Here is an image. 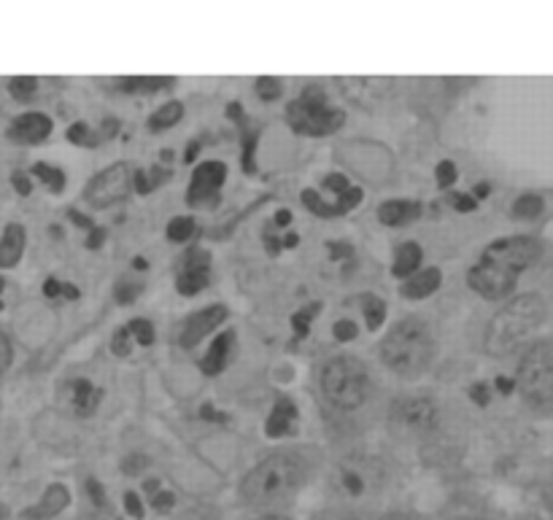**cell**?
<instances>
[{
  "mask_svg": "<svg viewBox=\"0 0 553 520\" xmlns=\"http://www.w3.org/2000/svg\"><path fill=\"white\" fill-rule=\"evenodd\" d=\"M211 283V254L206 248H192L184 262H181L179 278H176V289L184 297H195Z\"/></svg>",
  "mask_w": 553,
  "mask_h": 520,
  "instance_id": "cell-12",
  "label": "cell"
},
{
  "mask_svg": "<svg viewBox=\"0 0 553 520\" xmlns=\"http://www.w3.org/2000/svg\"><path fill=\"white\" fill-rule=\"evenodd\" d=\"M375 480H370V472H367V464L365 467H359V464H346V467H340V475H338V485L340 491L348 496H365L367 491H370V485H373Z\"/></svg>",
  "mask_w": 553,
  "mask_h": 520,
  "instance_id": "cell-21",
  "label": "cell"
},
{
  "mask_svg": "<svg viewBox=\"0 0 553 520\" xmlns=\"http://www.w3.org/2000/svg\"><path fill=\"white\" fill-rule=\"evenodd\" d=\"M305 480V464L292 453H276L251 469L241 485L243 499L251 504L278 502Z\"/></svg>",
  "mask_w": 553,
  "mask_h": 520,
  "instance_id": "cell-3",
  "label": "cell"
},
{
  "mask_svg": "<svg viewBox=\"0 0 553 520\" xmlns=\"http://www.w3.org/2000/svg\"><path fill=\"white\" fill-rule=\"evenodd\" d=\"M435 178H438L440 189H448V186L456 181V165L451 159H443L438 168H435Z\"/></svg>",
  "mask_w": 553,
  "mask_h": 520,
  "instance_id": "cell-38",
  "label": "cell"
},
{
  "mask_svg": "<svg viewBox=\"0 0 553 520\" xmlns=\"http://www.w3.org/2000/svg\"><path fill=\"white\" fill-rule=\"evenodd\" d=\"M135 348V337L133 332L127 329V324L122 329H116L114 340H111V351L116 353V356H130Z\"/></svg>",
  "mask_w": 553,
  "mask_h": 520,
  "instance_id": "cell-35",
  "label": "cell"
},
{
  "mask_svg": "<svg viewBox=\"0 0 553 520\" xmlns=\"http://www.w3.org/2000/svg\"><path fill=\"white\" fill-rule=\"evenodd\" d=\"M297 421V407L292 399H278L276 407L270 410L268 415V424H265V434L278 440V437H284V434L292 432V426Z\"/></svg>",
  "mask_w": 553,
  "mask_h": 520,
  "instance_id": "cell-19",
  "label": "cell"
},
{
  "mask_svg": "<svg viewBox=\"0 0 553 520\" xmlns=\"http://www.w3.org/2000/svg\"><path fill=\"white\" fill-rule=\"evenodd\" d=\"M65 504H68V491H65L63 485H52V488L44 494V499H41V504L25 512V518L30 520L52 518V515H57L60 510H65Z\"/></svg>",
  "mask_w": 553,
  "mask_h": 520,
  "instance_id": "cell-23",
  "label": "cell"
},
{
  "mask_svg": "<svg viewBox=\"0 0 553 520\" xmlns=\"http://www.w3.org/2000/svg\"><path fill=\"white\" fill-rule=\"evenodd\" d=\"M257 92L262 100H276V97L281 95V81L270 79V76H262V79L257 81Z\"/></svg>",
  "mask_w": 553,
  "mask_h": 520,
  "instance_id": "cell-39",
  "label": "cell"
},
{
  "mask_svg": "<svg viewBox=\"0 0 553 520\" xmlns=\"http://www.w3.org/2000/svg\"><path fill=\"white\" fill-rule=\"evenodd\" d=\"M119 87L125 92H143V95H154L160 89L173 87V79H122Z\"/></svg>",
  "mask_w": 553,
  "mask_h": 520,
  "instance_id": "cell-28",
  "label": "cell"
},
{
  "mask_svg": "<svg viewBox=\"0 0 553 520\" xmlns=\"http://www.w3.org/2000/svg\"><path fill=\"white\" fill-rule=\"evenodd\" d=\"M322 391L324 397L340 410H354V407L365 405V399L370 397L367 367L354 356L332 359L322 370Z\"/></svg>",
  "mask_w": 553,
  "mask_h": 520,
  "instance_id": "cell-4",
  "label": "cell"
},
{
  "mask_svg": "<svg viewBox=\"0 0 553 520\" xmlns=\"http://www.w3.org/2000/svg\"><path fill=\"white\" fill-rule=\"evenodd\" d=\"M146 467H149V459L141 456V453H133V456H127V459L122 461V472H125V475H138V472H143Z\"/></svg>",
  "mask_w": 553,
  "mask_h": 520,
  "instance_id": "cell-40",
  "label": "cell"
},
{
  "mask_svg": "<svg viewBox=\"0 0 553 520\" xmlns=\"http://www.w3.org/2000/svg\"><path fill=\"white\" fill-rule=\"evenodd\" d=\"M470 399L481 407L489 405V386H486V383H475V386L470 388Z\"/></svg>",
  "mask_w": 553,
  "mask_h": 520,
  "instance_id": "cell-45",
  "label": "cell"
},
{
  "mask_svg": "<svg viewBox=\"0 0 553 520\" xmlns=\"http://www.w3.org/2000/svg\"><path fill=\"white\" fill-rule=\"evenodd\" d=\"M11 184H14V189H17L22 197H27V194H30V189H33V186H30V178H27L22 170H17V173L11 176Z\"/></svg>",
  "mask_w": 553,
  "mask_h": 520,
  "instance_id": "cell-48",
  "label": "cell"
},
{
  "mask_svg": "<svg viewBox=\"0 0 553 520\" xmlns=\"http://www.w3.org/2000/svg\"><path fill=\"white\" fill-rule=\"evenodd\" d=\"M432 356H435V335L427 321L419 316L397 321L381 343V359L402 378H413L427 370Z\"/></svg>",
  "mask_w": 553,
  "mask_h": 520,
  "instance_id": "cell-1",
  "label": "cell"
},
{
  "mask_svg": "<svg viewBox=\"0 0 553 520\" xmlns=\"http://www.w3.org/2000/svg\"><path fill=\"white\" fill-rule=\"evenodd\" d=\"M125 510L130 512L133 518H143V507H141V499H138V494L127 491V494H125Z\"/></svg>",
  "mask_w": 553,
  "mask_h": 520,
  "instance_id": "cell-47",
  "label": "cell"
},
{
  "mask_svg": "<svg viewBox=\"0 0 553 520\" xmlns=\"http://www.w3.org/2000/svg\"><path fill=\"white\" fill-rule=\"evenodd\" d=\"M3 286H6V281L0 278V294H3ZM0 310H3V302H0Z\"/></svg>",
  "mask_w": 553,
  "mask_h": 520,
  "instance_id": "cell-62",
  "label": "cell"
},
{
  "mask_svg": "<svg viewBox=\"0 0 553 520\" xmlns=\"http://www.w3.org/2000/svg\"><path fill=\"white\" fill-rule=\"evenodd\" d=\"M68 216H71V219L76 221V224H79V227H87V230H95V227H92V221L87 219V216H81L79 211H68Z\"/></svg>",
  "mask_w": 553,
  "mask_h": 520,
  "instance_id": "cell-53",
  "label": "cell"
},
{
  "mask_svg": "<svg viewBox=\"0 0 553 520\" xmlns=\"http://www.w3.org/2000/svg\"><path fill=\"white\" fill-rule=\"evenodd\" d=\"M87 491H90L92 502L98 504V507H106V491L100 488V483L95 480V477H90V480H87Z\"/></svg>",
  "mask_w": 553,
  "mask_h": 520,
  "instance_id": "cell-46",
  "label": "cell"
},
{
  "mask_svg": "<svg viewBox=\"0 0 553 520\" xmlns=\"http://www.w3.org/2000/svg\"><path fill=\"white\" fill-rule=\"evenodd\" d=\"M421 216V203L416 200H392L378 208V219L386 227H402V224H413Z\"/></svg>",
  "mask_w": 553,
  "mask_h": 520,
  "instance_id": "cell-18",
  "label": "cell"
},
{
  "mask_svg": "<svg viewBox=\"0 0 553 520\" xmlns=\"http://www.w3.org/2000/svg\"><path fill=\"white\" fill-rule=\"evenodd\" d=\"M133 173L127 165L116 162L111 168L100 170L98 176L92 178L87 189H84V200L92 208H106V205H114L119 200H125L127 192H130V184H133Z\"/></svg>",
  "mask_w": 553,
  "mask_h": 520,
  "instance_id": "cell-8",
  "label": "cell"
},
{
  "mask_svg": "<svg viewBox=\"0 0 553 520\" xmlns=\"http://www.w3.org/2000/svg\"><path fill=\"white\" fill-rule=\"evenodd\" d=\"M516 281H518L516 273H510V270L494 265V262H486V259H481V262L467 273L470 289L478 291V294L486 297V300H502L505 294L513 291Z\"/></svg>",
  "mask_w": 553,
  "mask_h": 520,
  "instance_id": "cell-11",
  "label": "cell"
},
{
  "mask_svg": "<svg viewBox=\"0 0 553 520\" xmlns=\"http://www.w3.org/2000/svg\"><path fill=\"white\" fill-rule=\"evenodd\" d=\"M9 364H11V343H9V337L0 332V375L9 370Z\"/></svg>",
  "mask_w": 553,
  "mask_h": 520,
  "instance_id": "cell-44",
  "label": "cell"
},
{
  "mask_svg": "<svg viewBox=\"0 0 553 520\" xmlns=\"http://www.w3.org/2000/svg\"><path fill=\"white\" fill-rule=\"evenodd\" d=\"M343 95L351 97L357 106L373 108V103L384 100L386 89L392 87L389 79H338Z\"/></svg>",
  "mask_w": 553,
  "mask_h": 520,
  "instance_id": "cell-16",
  "label": "cell"
},
{
  "mask_svg": "<svg viewBox=\"0 0 553 520\" xmlns=\"http://www.w3.org/2000/svg\"><path fill=\"white\" fill-rule=\"evenodd\" d=\"M33 176H38L41 181H44L49 189H52L54 194H60L65 189V173L57 168H49V165H44V162H38L36 168H33Z\"/></svg>",
  "mask_w": 553,
  "mask_h": 520,
  "instance_id": "cell-30",
  "label": "cell"
},
{
  "mask_svg": "<svg viewBox=\"0 0 553 520\" xmlns=\"http://www.w3.org/2000/svg\"><path fill=\"white\" fill-rule=\"evenodd\" d=\"M44 294L49 297V300H52V297H60V294H63V283H57L54 278H46Z\"/></svg>",
  "mask_w": 553,
  "mask_h": 520,
  "instance_id": "cell-50",
  "label": "cell"
},
{
  "mask_svg": "<svg viewBox=\"0 0 553 520\" xmlns=\"http://www.w3.org/2000/svg\"><path fill=\"white\" fill-rule=\"evenodd\" d=\"M227 178L224 162H203L192 173V184L187 189V203L192 208H214L219 205V189Z\"/></svg>",
  "mask_w": 553,
  "mask_h": 520,
  "instance_id": "cell-10",
  "label": "cell"
},
{
  "mask_svg": "<svg viewBox=\"0 0 553 520\" xmlns=\"http://www.w3.org/2000/svg\"><path fill=\"white\" fill-rule=\"evenodd\" d=\"M36 87H38V81L30 79V76H19V79H11V84H9L11 95L17 97L19 103H27V100L33 97V92H36Z\"/></svg>",
  "mask_w": 553,
  "mask_h": 520,
  "instance_id": "cell-36",
  "label": "cell"
},
{
  "mask_svg": "<svg viewBox=\"0 0 553 520\" xmlns=\"http://www.w3.org/2000/svg\"><path fill=\"white\" fill-rule=\"evenodd\" d=\"M438 402L432 397H405L394 402L392 424L405 434H427L438 426Z\"/></svg>",
  "mask_w": 553,
  "mask_h": 520,
  "instance_id": "cell-9",
  "label": "cell"
},
{
  "mask_svg": "<svg viewBox=\"0 0 553 520\" xmlns=\"http://www.w3.org/2000/svg\"><path fill=\"white\" fill-rule=\"evenodd\" d=\"M170 173L168 170H160V168H154L152 170V181H149V173H143V170H138V173H135V189H138V194H149L154 189V186L157 184H162V181H165V178H168Z\"/></svg>",
  "mask_w": 553,
  "mask_h": 520,
  "instance_id": "cell-33",
  "label": "cell"
},
{
  "mask_svg": "<svg viewBox=\"0 0 553 520\" xmlns=\"http://www.w3.org/2000/svg\"><path fill=\"white\" fill-rule=\"evenodd\" d=\"M25 251V230L19 224H9L0 238V267H14Z\"/></svg>",
  "mask_w": 553,
  "mask_h": 520,
  "instance_id": "cell-22",
  "label": "cell"
},
{
  "mask_svg": "<svg viewBox=\"0 0 553 520\" xmlns=\"http://www.w3.org/2000/svg\"><path fill=\"white\" fill-rule=\"evenodd\" d=\"M224 318H227V308H224V305H211V308L192 313V316L187 318L184 329H181V337H179L181 348H187V351L189 348H195L203 337L211 335V332L222 324Z\"/></svg>",
  "mask_w": 553,
  "mask_h": 520,
  "instance_id": "cell-13",
  "label": "cell"
},
{
  "mask_svg": "<svg viewBox=\"0 0 553 520\" xmlns=\"http://www.w3.org/2000/svg\"><path fill=\"white\" fill-rule=\"evenodd\" d=\"M543 321L545 302L537 294H521L491 318L489 332H486V351L497 353V356L516 351L535 335Z\"/></svg>",
  "mask_w": 553,
  "mask_h": 520,
  "instance_id": "cell-2",
  "label": "cell"
},
{
  "mask_svg": "<svg viewBox=\"0 0 553 520\" xmlns=\"http://www.w3.org/2000/svg\"><path fill=\"white\" fill-rule=\"evenodd\" d=\"M419 265H421V246L419 243H413V240H408V243H402V246L397 248V254H394L392 275L408 281V275H416Z\"/></svg>",
  "mask_w": 553,
  "mask_h": 520,
  "instance_id": "cell-24",
  "label": "cell"
},
{
  "mask_svg": "<svg viewBox=\"0 0 553 520\" xmlns=\"http://www.w3.org/2000/svg\"><path fill=\"white\" fill-rule=\"evenodd\" d=\"M362 310H365L367 329H370V332L381 329V324L386 321V302L381 300V297H375V294H365V297H362Z\"/></svg>",
  "mask_w": 553,
  "mask_h": 520,
  "instance_id": "cell-26",
  "label": "cell"
},
{
  "mask_svg": "<svg viewBox=\"0 0 553 520\" xmlns=\"http://www.w3.org/2000/svg\"><path fill=\"white\" fill-rule=\"evenodd\" d=\"M143 291L141 283H125V281H119L116 283V289H114V297L119 305H133L135 300H138V294Z\"/></svg>",
  "mask_w": 553,
  "mask_h": 520,
  "instance_id": "cell-37",
  "label": "cell"
},
{
  "mask_svg": "<svg viewBox=\"0 0 553 520\" xmlns=\"http://www.w3.org/2000/svg\"><path fill=\"white\" fill-rule=\"evenodd\" d=\"M181 114H184V106H181V103H176V100H173V103H165V106L149 119V127H152V130H168V127H173V124L179 122Z\"/></svg>",
  "mask_w": 553,
  "mask_h": 520,
  "instance_id": "cell-27",
  "label": "cell"
},
{
  "mask_svg": "<svg viewBox=\"0 0 553 520\" xmlns=\"http://www.w3.org/2000/svg\"><path fill=\"white\" fill-rule=\"evenodd\" d=\"M195 235V221L189 219V216H179V219H173L168 224V238L173 243H184Z\"/></svg>",
  "mask_w": 553,
  "mask_h": 520,
  "instance_id": "cell-31",
  "label": "cell"
},
{
  "mask_svg": "<svg viewBox=\"0 0 553 520\" xmlns=\"http://www.w3.org/2000/svg\"><path fill=\"white\" fill-rule=\"evenodd\" d=\"M103 240H106V230H103V227H95V230H90L87 248H100L103 246Z\"/></svg>",
  "mask_w": 553,
  "mask_h": 520,
  "instance_id": "cell-49",
  "label": "cell"
},
{
  "mask_svg": "<svg viewBox=\"0 0 553 520\" xmlns=\"http://www.w3.org/2000/svg\"><path fill=\"white\" fill-rule=\"evenodd\" d=\"M100 138H103V135H95L87 124L81 122L73 124L71 130H68V141L76 143V146H98Z\"/></svg>",
  "mask_w": 553,
  "mask_h": 520,
  "instance_id": "cell-34",
  "label": "cell"
},
{
  "mask_svg": "<svg viewBox=\"0 0 553 520\" xmlns=\"http://www.w3.org/2000/svg\"><path fill=\"white\" fill-rule=\"evenodd\" d=\"M545 211V200L540 194H521L516 203H513V216L521 221L537 219Z\"/></svg>",
  "mask_w": 553,
  "mask_h": 520,
  "instance_id": "cell-25",
  "label": "cell"
},
{
  "mask_svg": "<svg viewBox=\"0 0 553 520\" xmlns=\"http://www.w3.org/2000/svg\"><path fill=\"white\" fill-rule=\"evenodd\" d=\"M289 221H292V211H286V208H284V211L276 213V224H278V227H286Z\"/></svg>",
  "mask_w": 553,
  "mask_h": 520,
  "instance_id": "cell-55",
  "label": "cell"
},
{
  "mask_svg": "<svg viewBox=\"0 0 553 520\" xmlns=\"http://www.w3.org/2000/svg\"><path fill=\"white\" fill-rule=\"evenodd\" d=\"M52 133V119L44 114H22L14 119L9 127V141L19 143V146H36L44 143Z\"/></svg>",
  "mask_w": 553,
  "mask_h": 520,
  "instance_id": "cell-15",
  "label": "cell"
},
{
  "mask_svg": "<svg viewBox=\"0 0 553 520\" xmlns=\"http://www.w3.org/2000/svg\"><path fill=\"white\" fill-rule=\"evenodd\" d=\"M494 383H497V391H500V394H513V391H516V380H510V378H497L494 380Z\"/></svg>",
  "mask_w": 553,
  "mask_h": 520,
  "instance_id": "cell-51",
  "label": "cell"
},
{
  "mask_svg": "<svg viewBox=\"0 0 553 520\" xmlns=\"http://www.w3.org/2000/svg\"><path fill=\"white\" fill-rule=\"evenodd\" d=\"M235 340H238L235 329H227V332H222V335L216 337L214 345H211L206 356L200 359V370L206 372V375H219V372L227 367V362H230V353L232 348H235Z\"/></svg>",
  "mask_w": 553,
  "mask_h": 520,
  "instance_id": "cell-17",
  "label": "cell"
},
{
  "mask_svg": "<svg viewBox=\"0 0 553 520\" xmlns=\"http://www.w3.org/2000/svg\"><path fill=\"white\" fill-rule=\"evenodd\" d=\"M63 294L68 300H79V289H76L73 283H63Z\"/></svg>",
  "mask_w": 553,
  "mask_h": 520,
  "instance_id": "cell-56",
  "label": "cell"
},
{
  "mask_svg": "<svg viewBox=\"0 0 553 520\" xmlns=\"http://www.w3.org/2000/svg\"><path fill=\"white\" fill-rule=\"evenodd\" d=\"M451 205H454L456 211L459 213H470V211H475V197H470V194H454V197H451Z\"/></svg>",
  "mask_w": 553,
  "mask_h": 520,
  "instance_id": "cell-43",
  "label": "cell"
},
{
  "mask_svg": "<svg viewBox=\"0 0 553 520\" xmlns=\"http://www.w3.org/2000/svg\"><path fill=\"white\" fill-rule=\"evenodd\" d=\"M127 329L133 332L135 343L143 345V348H149V345L154 343V327H152V321H146V318H133V321L127 324Z\"/></svg>",
  "mask_w": 553,
  "mask_h": 520,
  "instance_id": "cell-32",
  "label": "cell"
},
{
  "mask_svg": "<svg viewBox=\"0 0 553 520\" xmlns=\"http://www.w3.org/2000/svg\"><path fill=\"white\" fill-rule=\"evenodd\" d=\"M540 254H543L540 240L518 235V238L494 240V243L483 251L481 259L505 267V270H510V273L521 275V270H527V267L532 265Z\"/></svg>",
  "mask_w": 553,
  "mask_h": 520,
  "instance_id": "cell-7",
  "label": "cell"
},
{
  "mask_svg": "<svg viewBox=\"0 0 553 520\" xmlns=\"http://www.w3.org/2000/svg\"><path fill=\"white\" fill-rule=\"evenodd\" d=\"M200 413H203V418H206V421H224V415L216 413L211 405H203V410H200Z\"/></svg>",
  "mask_w": 553,
  "mask_h": 520,
  "instance_id": "cell-54",
  "label": "cell"
},
{
  "mask_svg": "<svg viewBox=\"0 0 553 520\" xmlns=\"http://www.w3.org/2000/svg\"><path fill=\"white\" fill-rule=\"evenodd\" d=\"M265 520H284V518H265Z\"/></svg>",
  "mask_w": 553,
  "mask_h": 520,
  "instance_id": "cell-63",
  "label": "cell"
},
{
  "mask_svg": "<svg viewBox=\"0 0 553 520\" xmlns=\"http://www.w3.org/2000/svg\"><path fill=\"white\" fill-rule=\"evenodd\" d=\"M486 194H489V184H478V189H475V200H483V197H486Z\"/></svg>",
  "mask_w": 553,
  "mask_h": 520,
  "instance_id": "cell-57",
  "label": "cell"
},
{
  "mask_svg": "<svg viewBox=\"0 0 553 520\" xmlns=\"http://www.w3.org/2000/svg\"><path fill=\"white\" fill-rule=\"evenodd\" d=\"M330 251H332V259H340V256L351 254V246H340V243H335V240H332Z\"/></svg>",
  "mask_w": 553,
  "mask_h": 520,
  "instance_id": "cell-52",
  "label": "cell"
},
{
  "mask_svg": "<svg viewBox=\"0 0 553 520\" xmlns=\"http://www.w3.org/2000/svg\"><path fill=\"white\" fill-rule=\"evenodd\" d=\"M440 281H443V275H440L438 267H429V270H421V273L411 275L405 286L400 289L402 297H408V300H421V297H429L432 291H438Z\"/></svg>",
  "mask_w": 553,
  "mask_h": 520,
  "instance_id": "cell-20",
  "label": "cell"
},
{
  "mask_svg": "<svg viewBox=\"0 0 553 520\" xmlns=\"http://www.w3.org/2000/svg\"><path fill=\"white\" fill-rule=\"evenodd\" d=\"M322 310V305L319 302H311V305H305V308H300L292 316V329H295V337H308V329H311V321L316 318V313Z\"/></svg>",
  "mask_w": 553,
  "mask_h": 520,
  "instance_id": "cell-29",
  "label": "cell"
},
{
  "mask_svg": "<svg viewBox=\"0 0 553 520\" xmlns=\"http://www.w3.org/2000/svg\"><path fill=\"white\" fill-rule=\"evenodd\" d=\"M63 399L65 405L71 407L79 418H90V415L98 410L100 399H103V391H100L98 386H92L90 380L76 378L68 380L63 386Z\"/></svg>",
  "mask_w": 553,
  "mask_h": 520,
  "instance_id": "cell-14",
  "label": "cell"
},
{
  "mask_svg": "<svg viewBox=\"0 0 553 520\" xmlns=\"http://www.w3.org/2000/svg\"><path fill=\"white\" fill-rule=\"evenodd\" d=\"M284 243H286V246H289V248H295L297 243H300V238H297V235H286Z\"/></svg>",
  "mask_w": 553,
  "mask_h": 520,
  "instance_id": "cell-60",
  "label": "cell"
},
{
  "mask_svg": "<svg viewBox=\"0 0 553 520\" xmlns=\"http://www.w3.org/2000/svg\"><path fill=\"white\" fill-rule=\"evenodd\" d=\"M518 388L524 391V397L532 405H548L553 402V343L543 340V343L532 345L521 367H518Z\"/></svg>",
  "mask_w": 553,
  "mask_h": 520,
  "instance_id": "cell-6",
  "label": "cell"
},
{
  "mask_svg": "<svg viewBox=\"0 0 553 520\" xmlns=\"http://www.w3.org/2000/svg\"><path fill=\"white\" fill-rule=\"evenodd\" d=\"M359 335V329L354 321H335V337H338L340 343H348V340H354Z\"/></svg>",
  "mask_w": 553,
  "mask_h": 520,
  "instance_id": "cell-41",
  "label": "cell"
},
{
  "mask_svg": "<svg viewBox=\"0 0 553 520\" xmlns=\"http://www.w3.org/2000/svg\"><path fill=\"white\" fill-rule=\"evenodd\" d=\"M173 504H176V496L170 494V491H157V494L152 496V507L157 512H168Z\"/></svg>",
  "mask_w": 553,
  "mask_h": 520,
  "instance_id": "cell-42",
  "label": "cell"
},
{
  "mask_svg": "<svg viewBox=\"0 0 553 520\" xmlns=\"http://www.w3.org/2000/svg\"><path fill=\"white\" fill-rule=\"evenodd\" d=\"M286 119L292 124V130L300 135H311V138H324L343 127L346 116L338 108L327 106V97L319 89L308 87L295 103L286 108Z\"/></svg>",
  "mask_w": 553,
  "mask_h": 520,
  "instance_id": "cell-5",
  "label": "cell"
},
{
  "mask_svg": "<svg viewBox=\"0 0 553 520\" xmlns=\"http://www.w3.org/2000/svg\"><path fill=\"white\" fill-rule=\"evenodd\" d=\"M197 149H200V143H192V146H189V149H187V162H192V159H195Z\"/></svg>",
  "mask_w": 553,
  "mask_h": 520,
  "instance_id": "cell-59",
  "label": "cell"
},
{
  "mask_svg": "<svg viewBox=\"0 0 553 520\" xmlns=\"http://www.w3.org/2000/svg\"><path fill=\"white\" fill-rule=\"evenodd\" d=\"M381 520H413V518H408V515H402V512H394V515H386V518H381Z\"/></svg>",
  "mask_w": 553,
  "mask_h": 520,
  "instance_id": "cell-61",
  "label": "cell"
},
{
  "mask_svg": "<svg viewBox=\"0 0 553 520\" xmlns=\"http://www.w3.org/2000/svg\"><path fill=\"white\" fill-rule=\"evenodd\" d=\"M133 267H135V270H146V267H149V262H146L143 256H135V259H133Z\"/></svg>",
  "mask_w": 553,
  "mask_h": 520,
  "instance_id": "cell-58",
  "label": "cell"
}]
</instances>
